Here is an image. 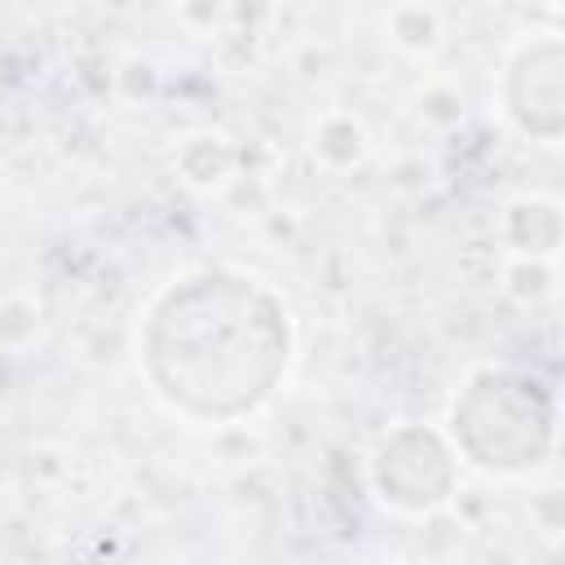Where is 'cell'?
I'll use <instances>...</instances> for the list:
<instances>
[{
    "mask_svg": "<svg viewBox=\"0 0 565 565\" xmlns=\"http://www.w3.org/2000/svg\"><path fill=\"white\" fill-rule=\"evenodd\" d=\"M287 331L278 309L238 278H194L172 291L146 335V358L168 397L199 415L252 406L278 375Z\"/></svg>",
    "mask_w": 565,
    "mask_h": 565,
    "instance_id": "cell-1",
    "label": "cell"
}]
</instances>
